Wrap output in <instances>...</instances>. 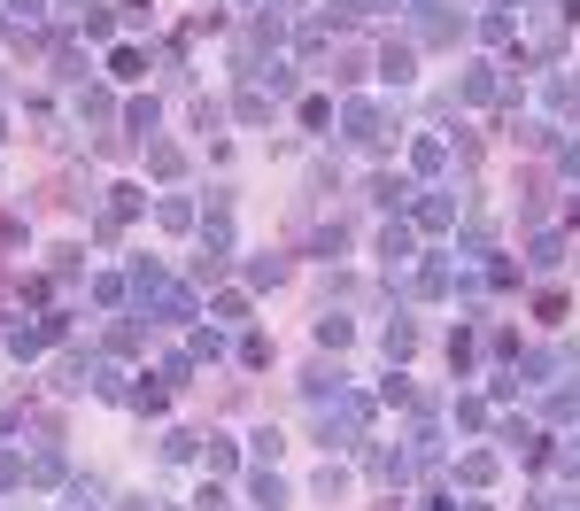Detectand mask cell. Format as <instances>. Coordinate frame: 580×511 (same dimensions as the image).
<instances>
[{"label": "cell", "instance_id": "obj_1", "mask_svg": "<svg viewBox=\"0 0 580 511\" xmlns=\"http://www.w3.org/2000/svg\"><path fill=\"white\" fill-rule=\"evenodd\" d=\"M248 496H256V511H287V488H279V473H256V481H248Z\"/></svg>", "mask_w": 580, "mask_h": 511}, {"label": "cell", "instance_id": "obj_2", "mask_svg": "<svg viewBox=\"0 0 580 511\" xmlns=\"http://www.w3.org/2000/svg\"><path fill=\"white\" fill-rule=\"evenodd\" d=\"M93 504H101V481H70L62 488V511H93Z\"/></svg>", "mask_w": 580, "mask_h": 511}, {"label": "cell", "instance_id": "obj_3", "mask_svg": "<svg viewBox=\"0 0 580 511\" xmlns=\"http://www.w3.org/2000/svg\"><path fill=\"white\" fill-rule=\"evenodd\" d=\"M372 124H379L372 101H348V140H372Z\"/></svg>", "mask_w": 580, "mask_h": 511}, {"label": "cell", "instance_id": "obj_4", "mask_svg": "<svg viewBox=\"0 0 580 511\" xmlns=\"http://www.w3.org/2000/svg\"><path fill=\"white\" fill-rule=\"evenodd\" d=\"M379 256H387V264H410V233H403V225H387V233H379Z\"/></svg>", "mask_w": 580, "mask_h": 511}, {"label": "cell", "instance_id": "obj_5", "mask_svg": "<svg viewBox=\"0 0 580 511\" xmlns=\"http://www.w3.org/2000/svg\"><path fill=\"white\" fill-rule=\"evenodd\" d=\"M248 279H256V287H279V279H287V256H256V264H248Z\"/></svg>", "mask_w": 580, "mask_h": 511}, {"label": "cell", "instance_id": "obj_6", "mask_svg": "<svg viewBox=\"0 0 580 511\" xmlns=\"http://www.w3.org/2000/svg\"><path fill=\"white\" fill-rule=\"evenodd\" d=\"M449 217H457V202H449V194H434V202H418V225H434V233L449 225Z\"/></svg>", "mask_w": 580, "mask_h": 511}, {"label": "cell", "instance_id": "obj_7", "mask_svg": "<svg viewBox=\"0 0 580 511\" xmlns=\"http://www.w3.org/2000/svg\"><path fill=\"white\" fill-rule=\"evenodd\" d=\"M379 70H387L395 86H410V47H387V55H379Z\"/></svg>", "mask_w": 580, "mask_h": 511}, {"label": "cell", "instance_id": "obj_8", "mask_svg": "<svg viewBox=\"0 0 580 511\" xmlns=\"http://www.w3.org/2000/svg\"><path fill=\"white\" fill-rule=\"evenodd\" d=\"M457 511H488V504H457Z\"/></svg>", "mask_w": 580, "mask_h": 511}]
</instances>
